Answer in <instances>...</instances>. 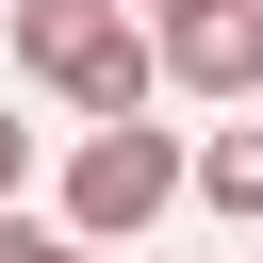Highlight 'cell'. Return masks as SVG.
I'll use <instances>...</instances> for the list:
<instances>
[{
  "label": "cell",
  "mask_w": 263,
  "mask_h": 263,
  "mask_svg": "<svg viewBox=\"0 0 263 263\" xmlns=\"http://www.w3.org/2000/svg\"><path fill=\"white\" fill-rule=\"evenodd\" d=\"M0 33H16V66L66 99V115H148V16L132 0H0Z\"/></svg>",
  "instance_id": "1"
},
{
  "label": "cell",
  "mask_w": 263,
  "mask_h": 263,
  "mask_svg": "<svg viewBox=\"0 0 263 263\" xmlns=\"http://www.w3.org/2000/svg\"><path fill=\"white\" fill-rule=\"evenodd\" d=\"M164 197H181V132H148V115H82V148H66V230H82V247H132Z\"/></svg>",
  "instance_id": "2"
},
{
  "label": "cell",
  "mask_w": 263,
  "mask_h": 263,
  "mask_svg": "<svg viewBox=\"0 0 263 263\" xmlns=\"http://www.w3.org/2000/svg\"><path fill=\"white\" fill-rule=\"evenodd\" d=\"M148 66L197 82V99H263V0H164L148 16Z\"/></svg>",
  "instance_id": "3"
},
{
  "label": "cell",
  "mask_w": 263,
  "mask_h": 263,
  "mask_svg": "<svg viewBox=\"0 0 263 263\" xmlns=\"http://www.w3.org/2000/svg\"><path fill=\"white\" fill-rule=\"evenodd\" d=\"M181 197H214L230 230H263V115H230L214 148H181Z\"/></svg>",
  "instance_id": "4"
},
{
  "label": "cell",
  "mask_w": 263,
  "mask_h": 263,
  "mask_svg": "<svg viewBox=\"0 0 263 263\" xmlns=\"http://www.w3.org/2000/svg\"><path fill=\"white\" fill-rule=\"evenodd\" d=\"M16 181H33V132H16V115H0V197H16Z\"/></svg>",
  "instance_id": "5"
},
{
  "label": "cell",
  "mask_w": 263,
  "mask_h": 263,
  "mask_svg": "<svg viewBox=\"0 0 263 263\" xmlns=\"http://www.w3.org/2000/svg\"><path fill=\"white\" fill-rule=\"evenodd\" d=\"M33 263H115V247H82V230H49V247H33Z\"/></svg>",
  "instance_id": "6"
}]
</instances>
